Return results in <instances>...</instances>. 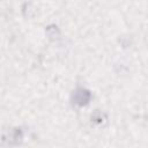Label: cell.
<instances>
[{
    "label": "cell",
    "instance_id": "cell-1",
    "mask_svg": "<svg viewBox=\"0 0 148 148\" xmlns=\"http://www.w3.org/2000/svg\"><path fill=\"white\" fill-rule=\"evenodd\" d=\"M90 98V94L87 91V90H83V89H79L75 91V95H74V101L76 104L79 105H83L86 104Z\"/></svg>",
    "mask_w": 148,
    "mask_h": 148
}]
</instances>
